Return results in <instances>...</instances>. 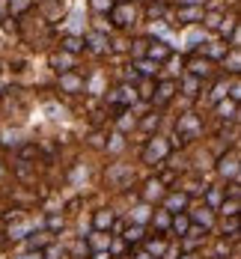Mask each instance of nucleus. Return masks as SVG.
Instances as JSON below:
<instances>
[]
</instances>
